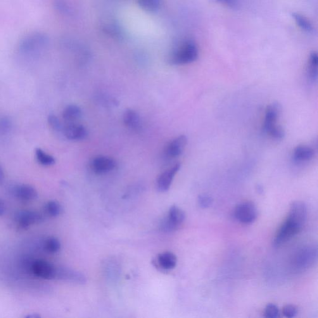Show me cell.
Masks as SVG:
<instances>
[{"mask_svg": "<svg viewBox=\"0 0 318 318\" xmlns=\"http://www.w3.org/2000/svg\"><path fill=\"white\" fill-rule=\"evenodd\" d=\"M292 16L295 21L296 25L304 32L308 33H312L314 32L315 29L313 24L305 16L300 15L299 13H294L292 14Z\"/></svg>", "mask_w": 318, "mask_h": 318, "instance_id": "44dd1931", "label": "cell"}, {"mask_svg": "<svg viewBox=\"0 0 318 318\" xmlns=\"http://www.w3.org/2000/svg\"><path fill=\"white\" fill-rule=\"evenodd\" d=\"M303 227L296 224L295 222L288 217L286 222L278 229L274 238L273 244L276 248H279L283 244L292 239L301 231Z\"/></svg>", "mask_w": 318, "mask_h": 318, "instance_id": "7a4b0ae2", "label": "cell"}, {"mask_svg": "<svg viewBox=\"0 0 318 318\" xmlns=\"http://www.w3.org/2000/svg\"><path fill=\"white\" fill-rule=\"evenodd\" d=\"M185 220L184 211L177 206H172L168 211L167 217L160 224V230L165 233L176 231Z\"/></svg>", "mask_w": 318, "mask_h": 318, "instance_id": "277c9868", "label": "cell"}, {"mask_svg": "<svg viewBox=\"0 0 318 318\" xmlns=\"http://www.w3.org/2000/svg\"><path fill=\"white\" fill-rule=\"evenodd\" d=\"M46 208L47 213L52 217H58L61 213V206L56 201H49L47 203Z\"/></svg>", "mask_w": 318, "mask_h": 318, "instance_id": "d4e9b609", "label": "cell"}, {"mask_svg": "<svg viewBox=\"0 0 318 318\" xmlns=\"http://www.w3.org/2000/svg\"><path fill=\"white\" fill-rule=\"evenodd\" d=\"M4 179V174L3 169L0 167V184L3 182Z\"/></svg>", "mask_w": 318, "mask_h": 318, "instance_id": "1f68e13d", "label": "cell"}, {"mask_svg": "<svg viewBox=\"0 0 318 318\" xmlns=\"http://www.w3.org/2000/svg\"><path fill=\"white\" fill-rule=\"evenodd\" d=\"M61 244L58 238L55 237H50L45 243V248L50 253H56L60 251Z\"/></svg>", "mask_w": 318, "mask_h": 318, "instance_id": "603a6c76", "label": "cell"}, {"mask_svg": "<svg viewBox=\"0 0 318 318\" xmlns=\"http://www.w3.org/2000/svg\"><path fill=\"white\" fill-rule=\"evenodd\" d=\"M57 267L46 261L38 260L32 263V270L35 276L43 279H56Z\"/></svg>", "mask_w": 318, "mask_h": 318, "instance_id": "52a82bcc", "label": "cell"}, {"mask_svg": "<svg viewBox=\"0 0 318 318\" xmlns=\"http://www.w3.org/2000/svg\"><path fill=\"white\" fill-rule=\"evenodd\" d=\"M315 151L307 146H299L293 151V159L296 162H307L314 157Z\"/></svg>", "mask_w": 318, "mask_h": 318, "instance_id": "ac0fdd59", "label": "cell"}, {"mask_svg": "<svg viewBox=\"0 0 318 318\" xmlns=\"http://www.w3.org/2000/svg\"><path fill=\"white\" fill-rule=\"evenodd\" d=\"M198 202L201 208L205 209L212 205L213 200L210 196L201 194L198 196Z\"/></svg>", "mask_w": 318, "mask_h": 318, "instance_id": "83f0119b", "label": "cell"}, {"mask_svg": "<svg viewBox=\"0 0 318 318\" xmlns=\"http://www.w3.org/2000/svg\"><path fill=\"white\" fill-rule=\"evenodd\" d=\"M139 4L146 10H158L160 5V0H139Z\"/></svg>", "mask_w": 318, "mask_h": 318, "instance_id": "cb8c5ba5", "label": "cell"}, {"mask_svg": "<svg viewBox=\"0 0 318 318\" xmlns=\"http://www.w3.org/2000/svg\"><path fill=\"white\" fill-rule=\"evenodd\" d=\"M15 194L17 198L24 201L34 200L38 196L36 190L29 185H21L16 187Z\"/></svg>", "mask_w": 318, "mask_h": 318, "instance_id": "9a60e30c", "label": "cell"}, {"mask_svg": "<svg viewBox=\"0 0 318 318\" xmlns=\"http://www.w3.org/2000/svg\"><path fill=\"white\" fill-rule=\"evenodd\" d=\"M64 136L72 141H80L86 138L87 130L84 126L77 123H69L63 127Z\"/></svg>", "mask_w": 318, "mask_h": 318, "instance_id": "4fadbf2b", "label": "cell"}, {"mask_svg": "<svg viewBox=\"0 0 318 318\" xmlns=\"http://www.w3.org/2000/svg\"><path fill=\"white\" fill-rule=\"evenodd\" d=\"M6 206L5 203L4 201L0 198V217L3 215L4 212H5Z\"/></svg>", "mask_w": 318, "mask_h": 318, "instance_id": "4dcf8cb0", "label": "cell"}, {"mask_svg": "<svg viewBox=\"0 0 318 318\" xmlns=\"http://www.w3.org/2000/svg\"><path fill=\"white\" fill-rule=\"evenodd\" d=\"M123 122L126 127L132 130H138L141 127V118L136 111L127 109L123 115Z\"/></svg>", "mask_w": 318, "mask_h": 318, "instance_id": "2e32d148", "label": "cell"}, {"mask_svg": "<svg viewBox=\"0 0 318 318\" xmlns=\"http://www.w3.org/2000/svg\"><path fill=\"white\" fill-rule=\"evenodd\" d=\"M198 47L191 40L182 42L179 47L173 52L171 56V63L176 65H184L195 61L198 58Z\"/></svg>", "mask_w": 318, "mask_h": 318, "instance_id": "6da1fadb", "label": "cell"}, {"mask_svg": "<svg viewBox=\"0 0 318 318\" xmlns=\"http://www.w3.org/2000/svg\"><path fill=\"white\" fill-rule=\"evenodd\" d=\"M181 167L180 163H175L172 167L163 172L159 176L157 182V187L158 191L160 192H165L169 190L173 180Z\"/></svg>", "mask_w": 318, "mask_h": 318, "instance_id": "8fae6325", "label": "cell"}, {"mask_svg": "<svg viewBox=\"0 0 318 318\" xmlns=\"http://www.w3.org/2000/svg\"><path fill=\"white\" fill-rule=\"evenodd\" d=\"M264 314L267 318H277L280 315L279 308L274 304H269L265 308Z\"/></svg>", "mask_w": 318, "mask_h": 318, "instance_id": "484cf974", "label": "cell"}, {"mask_svg": "<svg viewBox=\"0 0 318 318\" xmlns=\"http://www.w3.org/2000/svg\"><path fill=\"white\" fill-rule=\"evenodd\" d=\"M90 166L96 174H104L112 171L116 167V162L108 157L98 156L93 159Z\"/></svg>", "mask_w": 318, "mask_h": 318, "instance_id": "7c38bea8", "label": "cell"}, {"mask_svg": "<svg viewBox=\"0 0 318 318\" xmlns=\"http://www.w3.org/2000/svg\"><path fill=\"white\" fill-rule=\"evenodd\" d=\"M318 57L317 52L311 53L308 61V75L312 82H316L318 78Z\"/></svg>", "mask_w": 318, "mask_h": 318, "instance_id": "ffe728a7", "label": "cell"}, {"mask_svg": "<svg viewBox=\"0 0 318 318\" xmlns=\"http://www.w3.org/2000/svg\"><path fill=\"white\" fill-rule=\"evenodd\" d=\"M157 260L159 266L166 270L174 269L177 263L176 255L170 252H165L160 254Z\"/></svg>", "mask_w": 318, "mask_h": 318, "instance_id": "e0dca14e", "label": "cell"}, {"mask_svg": "<svg viewBox=\"0 0 318 318\" xmlns=\"http://www.w3.org/2000/svg\"><path fill=\"white\" fill-rule=\"evenodd\" d=\"M241 0H217L218 3L224 4V6L232 9L237 8L240 3Z\"/></svg>", "mask_w": 318, "mask_h": 318, "instance_id": "f546056e", "label": "cell"}, {"mask_svg": "<svg viewBox=\"0 0 318 318\" xmlns=\"http://www.w3.org/2000/svg\"><path fill=\"white\" fill-rule=\"evenodd\" d=\"M26 317L28 318H39L41 317V316L38 315L37 313H35V314H34V313H32V314L26 316Z\"/></svg>", "mask_w": 318, "mask_h": 318, "instance_id": "d6a6232c", "label": "cell"}, {"mask_svg": "<svg viewBox=\"0 0 318 318\" xmlns=\"http://www.w3.org/2000/svg\"><path fill=\"white\" fill-rule=\"evenodd\" d=\"M282 313H283L285 317L292 318L295 317L296 315L298 314L297 308L293 305H286V307H284Z\"/></svg>", "mask_w": 318, "mask_h": 318, "instance_id": "f1b7e54d", "label": "cell"}, {"mask_svg": "<svg viewBox=\"0 0 318 318\" xmlns=\"http://www.w3.org/2000/svg\"><path fill=\"white\" fill-rule=\"evenodd\" d=\"M257 216V208L255 204L251 201L239 204L235 208V218L238 222L243 224H251L254 222Z\"/></svg>", "mask_w": 318, "mask_h": 318, "instance_id": "5b68a950", "label": "cell"}, {"mask_svg": "<svg viewBox=\"0 0 318 318\" xmlns=\"http://www.w3.org/2000/svg\"><path fill=\"white\" fill-rule=\"evenodd\" d=\"M16 223L23 229L43 222L44 218L41 214L34 211L23 210L18 211L15 216Z\"/></svg>", "mask_w": 318, "mask_h": 318, "instance_id": "ba28073f", "label": "cell"}, {"mask_svg": "<svg viewBox=\"0 0 318 318\" xmlns=\"http://www.w3.org/2000/svg\"><path fill=\"white\" fill-rule=\"evenodd\" d=\"M303 227L307 219V207L303 201H296L291 204L288 217Z\"/></svg>", "mask_w": 318, "mask_h": 318, "instance_id": "9c48e42d", "label": "cell"}, {"mask_svg": "<svg viewBox=\"0 0 318 318\" xmlns=\"http://www.w3.org/2000/svg\"><path fill=\"white\" fill-rule=\"evenodd\" d=\"M281 106L279 103L275 102L267 106L265 111L264 125L263 128L267 133L269 134L272 130L279 127L277 125L278 119L281 113Z\"/></svg>", "mask_w": 318, "mask_h": 318, "instance_id": "8992f818", "label": "cell"}, {"mask_svg": "<svg viewBox=\"0 0 318 318\" xmlns=\"http://www.w3.org/2000/svg\"><path fill=\"white\" fill-rule=\"evenodd\" d=\"M56 279L81 285L87 282L86 277L82 273L66 267L57 268Z\"/></svg>", "mask_w": 318, "mask_h": 318, "instance_id": "30bf717a", "label": "cell"}, {"mask_svg": "<svg viewBox=\"0 0 318 318\" xmlns=\"http://www.w3.org/2000/svg\"><path fill=\"white\" fill-rule=\"evenodd\" d=\"M81 109L75 104H70L64 109L63 113L64 120L68 123H74L81 117Z\"/></svg>", "mask_w": 318, "mask_h": 318, "instance_id": "d6986e66", "label": "cell"}, {"mask_svg": "<svg viewBox=\"0 0 318 318\" xmlns=\"http://www.w3.org/2000/svg\"><path fill=\"white\" fill-rule=\"evenodd\" d=\"M35 154L38 162L42 165L51 166L56 163L55 159L45 153L41 149H35Z\"/></svg>", "mask_w": 318, "mask_h": 318, "instance_id": "7402d4cb", "label": "cell"}, {"mask_svg": "<svg viewBox=\"0 0 318 318\" xmlns=\"http://www.w3.org/2000/svg\"><path fill=\"white\" fill-rule=\"evenodd\" d=\"M318 249L314 246H308L298 250L293 258V266L299 270H303L312 267L317 260Z\"/></svg>", "mask_w": 318, "mask_h": 318, "instance_id": "3957f363", "label": "cell"}, {"mask_svg": "<svg viewBox=\"0 0 318 318\" xmlns=\"http://www.w3.org/2000/svg\"><path fill=\"white\" fill-rule=\"evenodd\" d=\"M47 121H48L50 127L54 130H57V131H61V130H63V125H62L60 120L56 115H50L48 116Z\"/></svg>", "mask_w": 318, "mask_h": 318, "instance_id": "4316f807", "label": "cell"}, {"mask_svg": "<svg viewBox=\"0 0 318 318\" xmlns=\"http://www.w3.org/2000/svg\"><path fill=\"white\" fill-rule=\"evenodd\" d=\"M187 137L185 135H181L172 140L166 147L165 155L170 158H175L181 155L187 144Z\"/></svg>", "mask_w": 318, "mask_h": 318, "instance_id": "5bb4252c", "label": "cell"}]
</instances>
